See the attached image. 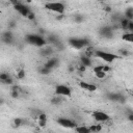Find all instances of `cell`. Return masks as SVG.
<instances>
[{"instance_id": "38", "label": "cell", "mask_w": 133, "mask_h": 133, "mask_svg": "<svg viewBox=\"0 0 133 133\" xmlns=\"http://www.w3.org/2000/svg\"><path fill=\"white\" fill-rule=\"evenodd\" d=\"M132 123H133V122H132Z\"/></svg>"}, {"instance_id": "26", "label": "cell", "mask_w": 133, "mask_h": 133, "mask_svg": "<svg viewBox=\"0 0 133 133\" xmlns=\"http://www.w3.org/2000/svg\"><path fill=\"white\" fill-rule=\"evenodd\" d=\"M51 103L54 104V105H58V104H60V103H61V98H60V96H57V95H56L54 98H52Z\"/></svg>"}, {"instance_id": "7", "label": "cell", "mask_w": 133, "mask_h": 133, "mask_svg": "<svg viewBox=\"0 0 133 133\" xmlns=\"http://www.w3.org/2000/svg\"><path fill=\"white\" fill-rule=\"evenodd\" d=\"M92 117H94V119L97 122V123H106V122H108L109 121V115L106 113V112H104V111H101V110H96V111H94L92 112Z\"/></svg>"}, {"instance_id": "31", "label": "cell", "mask_w": 133, "mask_h": 133, "mask_svg": "<svg viewBox=\"0 0 133 133\" xmlns=\"http://www.w3.org/2000/svg\"><path fill=\"white\" fill-rule=\"evenodd\" d=\"M103 66H104V65H97V66H94V68H92V72H94V73H97V72L103 71Z\"/></svg>"}, {"instance_id": "9", "label": "cell", "mask_w": 133, "mask_h": 133, "mask_svg": "<svg viewBox=\"0 0 133 133\" xmlns=\"http://www.w3.org/2000/svg\"><path fill=\"white\" fill-rule=\"evenodd\" d=\"M99 33L102 37H105V38H111L113 37V27L112 26H109V25H105V26H102L100 29H99Z\"/></svg>"}, {"instance_id": "3", "label": "cell", "mask_w": 133, "mask_h": 133, "mask_svg": "<svg viewBox=\"0 0 133 133\" xmlns=\"http://www.w3.org/2000/svg\"><path fill=\"white\" fill-rule=\"evenodd\" d=\"M45 7L48 10H51L53 12H56L58 15H63L65 10V6L60 1H47L45 3Z\"/></svg>"}, {"instance_id": "24", "label": "cell", "mask_w": 133, "mask_h": 133, "mask_svg": "<svg viewBox=\"0 0 133 133\" xmlns=\"http://www.w3.org/2000/svg\"><path fill=\"white\" fill-rule=\"evenodd\" d=\"M107 73L106 72H104V71H100V72H97V73H95V76H96V78H98V79H104V78H106V75Z\"/></svg>"}, {"instance_id": "33", "label": "cell", "mask_w": 133, "mask_h": 133, "mask_svg": "<svg viewBox=\"0 0 133 133\" xmlns=\"http://www.w3.org/2000/svg\"><path fill=\"white\" fill-rule=\"evenodd\" d=\"M127 117H128V119H129V121L133 122V111H129V112H128V114H127Z\"/></svg>"}, {"instance_id": "4", "label": "cell", "mask_w": 133, "mask_h": 133, "mask_svg": "<svg viewBox=\"0 0 133 133\" xmlns=\"http://www.w3.org/2000/svg\"><path fill=\"white\" fill-rule=\"evenodd\" d=\"M68 43L72 48H75L77 50L86 48L89 45V41L86 37H70L68 39Z\"/></svg>"}, {"instance_id": "5", "label": "cell", "mask_w": 133, "mask_h": 133, "mask_svg": "<svg viewBox=\"0 0 133 133\" xmlns=\"http://www.w3.org/2000/svg\"><path fill=\"white\" fill-rule=\"evenodd\" d=\"M55 95L69 98L72 96V89L70 86H68L65 84H57L55 86Z\"/></svg>"}, {"instance_id": "12", "label": "cell", "mask_w": 133, "mask_h": 133, "mask_svg": "<svg viewBox=\"0 0 133 133\" xmlns=\"http://www.w3.org/2000/svg\"><path fill=\"white\" fill-rule=\"evenodd\" d=\"M2 42L4 44H12L14 42V34L11 31H5L2 34Z\"/></svg>"}, {"instance_id": "22", "label": "cell", "mask_w": 133, "mask_h": 133, "mask_svg": "<svg viewBox=\"0 0 133 133\" xmlns=\"http://www.w3.org/2000/svg\"><path fill=\"white\" fill-rule=\"evenodd\" d=\"M25 76H26V72H25V70H24V69H19V70L17 71V74H16L17 79L22 80V79H24V78H25Z\"/></svg>"}, {"instance_id": "34", "label": "cell", "mask_w": 133, "mask_h": 133, "mask_svg": "<svg viewBox=\"0 0 133 133\" xmlns=\"http://www.w3.org/2000/svg\"><path fill=\"white\" fill-rule=\"evenodd\" d=\"M128 30H129V31H133V21H130V22H129Z\"/></svg>"}, {"instance_id": "21", "label": "cell", "mask_w": 133, "mask_h": 133, "mask_svg": "<svg viewBox=\"0 0 133 133\" xmlns=\"http://www.w3.org/2000/svg\"><path fill=\"white\" fill-rule=\"evenodd\" d=\"M38 73L41 74V75H49L50 73H51V69L50 68H48V66H46V65H43V66H41V68H38Z\"/></svg>"}, {"instance_id": "23", "label": "cell", "mask_w": 133, "mask_h": 133, "mask_svg": "<svg viewBox=\"0 0 133 133\" xmlns=\"http://www.w3.org/2000/svg\"><path fill=\"white\" fill-rule=\"evenodd\" d=\"M118 55L121 57H127L130 55V52L127 50V49H119L118 50Z\"/></svg>"}, {"instance_id": "17", "label": "cell", "mask_w": 133, "mask_h": 133, "mask_svg": "<svg viewBox=\"0 0 133 133\" xmlns=\"http://www.w3.org/2000/svg\"><path fill=\"white\" fill-rule=\"evenodd\" d=\"M122 39L125 42H129V43H133V31H128L123 33L122 35Z\"/></svg>"}, {"instance_id": "20", "label": "cell", "mask_w": 133, "mask_h": 133, "mask_svg": "<svg viewBox=\"0 0 133 133\" xmlns=\"http://www.w3.org/2000/svg\"><path fill=\"white\" fill-rule=\"evenodd\" d=\"M129 22H130V20H128L127 18H125V17H123L121 20H119V26H121V28H123V29H128V25H129Z\"/></svg>"}, {"instance_id": "28", "label": "cell", "mask_w": 133, "mask_h": 133, "mask_svg": "<svg viewBox=\"0 0 133 133\" xmlns=\"http://www.w3.org/2000/svg\"><path fill=\"white\" fill-rule=\"evenodd\" d=\"M14 124H15V126H17V127H20L21 125H23V118H20V117L15 118V119H14Z\"/></svg>"}, {"instance_id": "11", "label": "cell", "mask_w": 133, "mask_h": 133, "mask_svg": "<svg viewBox=\"0 0 133 133\" xmlns=\"http://www.w3.org/2000/svg\"><path fill=\"white\" fill-rule=\"evenodd\" d=\"M79 86L82 89L87 90V91H91V92L97 90V86L94 83H89V82H86V81H80L79 82Z\"/></svg>"}, {"instance_id": "35", "label": "cell", "mask_w": 133, "mask_h": 133, "mask_svg": "<svg viewBox=\"0 0 133 133\" xmlns=\"http://www.w3.org/2000/svg\"><path fill=\"white\" fill-rule=\"evenodd\" d=\"M103 71L106 72V73L109 72V71H110V66H109V65H104V66H103Z\"/></svg>"}, {"instance_id": "29", "label": "cell", "mask_w": 133, "mask_h": 133, "mask_svg": "<svg viewBox=\"0 0 133 133\" xmlns=\"http://www.w3.org/2000/svg\"><path fill=\"white\" fill-rule=\"evenodd\" d=\"M74 20H75L76 23H81V22H83L84 18H83V16H81V15H77V16H75Z\"/></svg>"}, {"instance_id": "14", "label": "cell", "mask_w": 133, "mask_h": 133, "mask_svg": "<svg viewBox=\"0 0 133 133\" xmlns=\"http://www.w3.org/2000/svg\"><path fill=\"white\" fill-rule=\"evenodd\" d=\"M58 64H59V61H58V59H57L56 57H51V58H49L48 61L45 63V65L48 66V68H50L51 70H53V69H55L56 66H58Z\"/></svg>"}, {"instance_id": "19", "label": "cell", "mask_w": 133, "mask_h": 133, "mask_svg": "<svg viewBox=\"0 0 133 133\" xmlns=\"http://www.w3.org/2000/svg\"><path fill=\"white\" fill-rule=\"evenodd\" d=\"M124 17L127 18L130 21H133V7H128L126 8L125 12H124Z\"/></svg>"}, {"instance_id": "16", "label": "cell", "mask_w": 133, "mask_h": 133, "mask_svg": "<svg viewBox=\"0 0 133 133\" xmlns=\"http://www.w3.org/2000/svg\"><path fill=\"white\" fill-rule=\"evenodd\" d=\"M80 61H81V64H83L85 68H88V66L91 65V58H90L89 56H87V55L81 56Z\"/></svg>"}, {"instance_id": "10", "label": "cell", "mask_w": 133, "mask_h": 133, "mask_svg": "<svg viewBox=\"0 0 133 133\" xmlns=\"http://www.w3.org/2000/svg\"><path fill=\"white\" fill-rule=\"evenodd\" d=\"M57 123L61 127H64V128H68V129H74L77 126V124L74 121H72L70 118H66V117H59L57 119Z\"/></svg>"}, {"instance_id": "15", "label": "cell", "mask_w": 133, "mask_h": 133, "mask_svg": "<svg viewBox=\"0 0 133 133\" xmlns=\"http://www.w3.org/2000/svg\"><path fill=\"white\" fill-rule=\"evenodd\" d=\"M74 130L78 133H91L90 129H89V126H84V125H79V126H76L74 128Z\"/></svg>"}, {"instance_id": "27", "label": "cell", "mask_w": 133, "mask_h": 133, "mask_svg": "<svg viewBox=\"0 0 133 133\" xmlns=\"http://www.w3.org/2000/svg\"><path fill=\"white\" fill-rule=\"evenodd\" d=\"M9 77H10V75H9L8 73H1V74H0V81L3 83V82H4L6 79H8Z\"/></svg>"}, {"instance_id": "1", "label": "cell", "mask_w": 133, "mask_h": 133, "mask_svg": "<svg viewBox=\"0 0 133 133\" xmlns=\"http://www.w3.org/2000/svg\"><path fill=\"white\" fill-rule=\"evenodd\" d=\"M25 39H26V43H28L30 45H33L35 47H38V48H42V47H44L48 44L47 39L44 36H42L39 34H35V33L26 34Z\"/></svg>"}, {"instance_id": "13", "label": "cell", "mask_w": 133, "mask_h": 133, "mask_svg": "<svg viewBox=\"0 0 133 133\" xmlns=\"http://www.w3.org/2000/svg\"><path fill=\"white\" fill-rule=\"evenodd\" d=\"M53 49L51 47H42L41 48V51H39V54L43 56V57H50L52 54H53Z\"/></svg>"}, {"instance_id": "36", "label": "cell", "mask_w": 133, "mask_h": 133, "mask_svg": "<svg viewBox=\"0 0 133 133\" xmlns=\"http://www.w3.org/2000/svg\"><path fill=\"white\" fill-rule=\"evenodd\" d=\"M104 10H105V11H108V12H110V11H111V7H110V6H105Z\"/></svg>"}, {"instance_id": "32", "label": "cell", "mask_w": 133, "mask_h": 133, "mask_svg": "<svg viewBox=\"0 0 133 133\" xmlns=\"http://www.w3.org/2000/svg\"><path fill=\"white\" fill-rule=\"evenodd\" d=\"M10 95H11V97H12V98L17 99V98H19V95H20V92H19V91H16V90H11Z\"/></svg>"}, {"instance_id": "30", "label": "cell", "mask_w": 133, "mask_h": 133, "mask_svg": "<svg viewBox=\"0 0 133 133\" xmlns=\"http://www.w3.org/2000/svg\"><path fill=\"white\" fill-rule=\"evenodd\" d=\"M3 84H7V85H14V79L11 78V76H10L8 79H6V80L3 82Z\"/></svg>"}, {"instance_id": "8", "label": "cell", "mask_w": 133, "mask_h": 133, "mask_svg": "<svg viewBox=\"0 0 133 133\" xmlns=\"http://www.w3.org/2000/svg\"><path fill=\"white\" fill-rule=\"evenodd\" d=\"M107 99L111 102H116L124 104L126 102V97L121 92H109L107 94Z\"/></svg>"}, {"instance_id": "6", "label": "cell", "mask_w": 133, "mask_h": 133, "mask_svg": "<svg viewBox=\"0 0 133 133\" xmlns=\"http://www.w3.org/2000/svg\"><path fill=\"white\" fill-rule=\"evenodd\" d=\"M14 8H15V10H16L18 14H20L21 16H23V17H25V18H28L29 14L31 12V10L29 9L28 6H26V5H24L23 3H20V2H18V1L14 2Z\"/></svg>"}, {"instance_id": "25", "label": "cell", "mask_w": 133, "mask_h": 133, "mask_svg": "<svg viewBox=\"0 0 133 133\" xmlns=\"http://www.w3.org/2000/svg\"><path fill=\"white\" fill-rule=\"evenodd\" d=\"M89 129L91 132H100L102 130V126L101 125H91V126H89Z\"/></svg>"}, {"instance_id": "37", "label": "cell", "mask_w": 133, "mask_h": 133, "mask_svg": "<svg viewBox=\"0 0 133 133\" xmlns=\"http://www.w3.org/2000/svg\"><path fill=\"white\" fill-rule=\"evenodd\" d=\"M47 1H52V0H47Z\"/></svg>"}, {"instance_id": "18", "label": "cell", "mask_w": 133, "mask_h": 133, "mask_svg": "<svg viewBox=\"0 0 133 133\" xmlns=\"http://www.w3.org/2000/svg\"><path fill=\"white\" fill-rule=\"evenodd\" d=\"M37 122H38V125H39L41 127H45L46 124H47V115H46L44 112H42V113L37 116Z\"/></svg>"}, {"instance_id": "2", "label": "cell", "mask_w": 133, "mask_h": 133, "mask_svg": "<svg viewBox=\"0 0 133 133\" xmlns=\"http://www.w3.org/2000/svg\"><path fill=\"white\" fill-rule=\"evenodd\" d=\"M94 55L96 57L102 59L103 61L107 62V63H111V62H113L114 60H116L117 58L121 57L118 54H114V53L107 52V51H104V50H95Z\"/></svg>"}]
</instances>
